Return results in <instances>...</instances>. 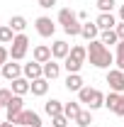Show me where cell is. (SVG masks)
Here are the masks:
<instances>
[{
  "label": "cell",
  "instance_id": "obj_1",
  "mask_svg": "<svg viewBox=\"0 0 124 127\" xmlns=\"http://www.w3.org/2000/svg\"><path fill=\"white\" fill-rule=\"evenodd\" d=\"M88 59H90V64H93L95 68H109L114 64V56L109 54V49L100 39L88 42Z\"/></svg>",
  "mask_w": 124,
  "mask_h": 127
},
{
  "label": "cell",
  "instance_id": "obj_2",
  "mask_svg": "<svg viewBox=\"0 0 124 127\" xmlns=\"http://www.w3.org/2000/svg\"><path fill=\"white\" fill-rule=\"evenodd\" d=\"M59 25H61L63 32L71 34V37H78V34H80V27H83V22L78 20V12H73L71 7H61V10H59Z\"/></svg>",
  "mask_w": 124,
  "mask_h": 127
},
{
  "label": "cell",
  "instance_id": "obj_3",
  "mask_svg": "<svg viewBox=\"0 0 124 127\" xmlns=\"http://www.w3.org/2000/svg\"><path fill=\"white\" fill-rule=\"evenodd\" d=\"M85 59H88V47H71V54L63 59V68L68 73H80Z\"/></svg>",
  "mask_w": 124,
  "mask_h": 127
},
{
  "label": "cell",
  "instance_id": "obj_4",
  "mask_svg": "<svg viewBox=\"0 0 124 127\" xmlns=\"http://www.w3.org/2000/svg\"><path fill=\"white\" fill-rule=\"evenodd\" d=\"M27 51H29V39H27V34L22 32V34H15V39H12V44H10V59L12 61H22L24 56H27Z\"/></svg>",
  "mask_w": 124,
  "mask_h": 127
},
{
  "label": "cell",
  "instance_id": "obj_5",
  "mask_svg": "<svg viewBox=\"0 0 124 127\" xmlns=\"http://www.w3.org/2000/svg\"><path fill=\"white\" fill-rule=\"evenodd\" d=\"M107 83H109V91L114 93H124V71L119 68H107Z\"/></svg>",
  "mask_w": 124,
  "mask_h": 127
},
{
  "label": "cell",
  "instance_id": "obj_6",
  "mask_svg": "<svg viewBox=\"0 0 124 127\" xmlns=\"http://www.w3.org/2000/svg\"><path fill=\"white\" fill-rule=\"evenodd\" d=\"M5 110H7V120H10V122H17L20 112L24 110V100H22V95H12Z\"/></svg>",
  "mask_w": 124,
  "mask_h": 127
},
{
  "label": "cell",
  "instance_id": "obj_7",
  "mask_svg": "<svg viewBox=\"0 0 124 127\" xmlns=\"http://www.w3.org/2000/svg\"><path fill=\"white\" fill-rule=\"evenodd\" d=\"M15 125H22V127H41V117H39V112H34V110H22Z\"/></svg>",
  "mask_w": 124,
  "mask_h": 127
},
{
  "label": "cell",
  "instance_id": "obj_8",
  "mask_svg": "<svg viewBox=\"0 0 124 127\" xmlns=\"http://www.w3.org/2000/svg\"><path fill=\"white\" fill-rule=\"evenodd\" d=\"M0 76L5 81H15L22 76V64H17V61H7L2 68H0Z\"/></svg>",
  "mask_w": 124,
  "mask_h": 127
},
{
  "label": "cell",
  "instance_id": "obj_9",
  "mask_svg": "<svg viewBox=\"0 0 124 127\" xmlns=\"http://www.w3.org/2000/svg\"><path fill=\"white\" fill-rule=\"evenodd\" d=\"M34 27H37V32L41 37H54V32H56V25L51 22V17H37Z\"/></svg>",
  "mask_w": 124,
  "mask_h": 127
},
{
  "label": "cell",
  "instance_id": "obj_10",
  "mask_svg": "<svg viewBox=\"0 0 124 127\" xmlns=\"http://www.w3.org/2000/svg\"><path fill=\"white\" fill-rule=\"evenodd\" d=\"M68 54H71V44H68L66 39H56V42L51 44V56H54L56 61H63Z\"/></svg>",
  "mask_w": 124,
  "mask_h": 127
},
{
  "label": "cell",
  "instance_id": "obj_11",
  "mask_svg": "<svg viewBox=\"0 0 124 127\" xmlns=\"http://www.w3.org/2000/svg\"><path fill=\"white\" fill-rule=\"evenodd\" d=\"M22 76H24V78H29V81L41 78V76H44V64H37V61L24 64V66H22Z\"/></svg>",
  "mask_w": 124,
  "mask_h": 127
},
{
  "label": "cell",
  "instance_id": "obj_12",
  "mask_svg": "<svg viewBox=\"0 0 124 127\" xmlns=\"http://www.w3.org/2000/svg\"><path fill=\"white\" fill-rule=\"evenodd\" d=\"M32 59L37 64H46L51 61L54 56H51V47H46V44H37V47L32 49Z\"/></svg>",
  "mask_w": 124,
  "mask_h": 127
},
{
  "label": "cell",
  "instance_id": "obj_13",
  "mask_svg": "<svg viewBox=\"0 0 124 127\" xmlns=\"http://www.w3.org/2000/svg\"><path fill=\"white\" fill-rule=\"evenodd\" d=\"M63 86H66V91H68V93H80V88L85 86V81H83L80 73H68Z\"/></svg>",
  "mask_w": 124,
  "mask_h": 127
},
{
  "label": "cell",
  "instance_id": "obj_14",
  "mask_svg": "<svg viewBox=\"0 0 124 127\" xmlns=\"http://www.w3.org/2000/svg\"><path fill=\"white\" fill-rule=\"evenodd\" d=\"M95 25L100 27V32L114 30V27H117V17L112 15V12H100V15H97V20H95Z\"/></svg>",
  "mask_w": 124,
  "mask_h": 127
},
{
  "label": "cell",
  "instance_id": "obj_15",
  "mask_svg": "<svg viewBox=\"0 0 124 127\" xmlns=\"http://www.w3.org/2000/svg\"><path fill=\"white\" fill-rule=\"evenodd\" d=\"M29 93L37 95V98L46 95V93H49V78H44V76H41V78H34V81L29 83Z\"/></svg>",
  "mask_w": 124,
  "mask_h": 127
},
{
  "label": "cell",
  "instance_id": "obj_16",
  "mask_svg": "<svg viewBox=\"0 0 124 127\" xmlns=\"http://www.w3.org/2000/svg\"><path fill=\"white\" fill-rule=\"evenodd\" d=\"M80 37H83L85 42L100 39V27H97L95 22H83V27H80Z\"/></svg>",
  "mask_w": 124,
  "mask_h": 127
},
{
  "label": "cell",
  "instance_id": "obj_17",
  "mask_svg": "<svg viewBox=\"0 0 124 127\" xmlns=\"http://www.w3.org/2000/svg\"><path fill=\"white\" fill-rule=\"evenodd\" d=\"M29 83H32L29 78L20 76V78H15V81H12V88H10V91H12L15 95H27V93H29Z\"/></svg>",
  "mask_w": 124,
  "mask_h": 127
},
{
  "label": "cell",
  "instance_id": "obj_18",
  "mask_svg": "<svg viewBox=\"0 0 124 127\" xmlns=\"http://www.w3.org/2000/svg\"><path fill=\"white\" fill-rule=\"evenodd\" d=\"M59 76H61V64H56V59H51V61L44 64V78L54 81V78H59Z\"/></svg>",
  "mask_w": 124,
  "mask_h": 127
},
{
  "label": "cell",
  "instance_id": "obj_19",
  "mask_svg": "<svg viewBox=\"0 0 124 127\" xmlns=\"http://www.w3.org/2000/svg\"><path fill=\"white\" fill-rule=\"evenodd\" d=\"M44 110H46V115H49V117H56V115H63V103H61V100H56V98H51V100H46Z\"/></svg>",
  "mask_w": 124,
  "mask_h": 127
},
{
  "label": "cell",
  "instance_id": "obj_20",
  "mask_svg": "<svg viewBox=\"0 0 124 127\" xmlns=\"http://www.w3.org/2000/svg\"><path fill=\"white\" fill-rule=\"evenodd\" d=\"M7 25L12 27V32H15V34H22V32L27 30V20H24L22 15H12V17H10V22H7Z\"/></svg>",
  "mask_w": 124,
  "mask_h": 127
},
{
  "label": "cell",
  "instance_id": "obj_21",
  "mask_svg": "<svg viewBox=\"0 0 124 127\" xmlns=\"http://www.w3.org/2000/svg\"><path fill=\"white\" fill-rule=\"evenodd\" d=\"M100 42L109 49L112 44H119V37H117V32H114V30H105V32H100Z\"/></svg>",
  "mask_w": 124,
  "mask_h": 127
},
{
  "label": "cell",
  "instance_id": "obj_22",
  "mask_svg": "<svg viewBox=\"0 0 124 127\" xmlns=\"http://www.w3.org/2000/svg\"><path fill=\"white\" fill-rule=\"evenodd\" d=\"M80 103H63V115L68 117V120H76L78 115H80Z\"/></svg>",
  "mask_w": 124,
  "mask_h": 127
},
{
  "label": "cell",
  "instance_id": "obj_23",
  "mask_svg": "<svg viewBox=\"0 0 124 127\" xmlns=\"http://www.w3.org/2000/svg\"><path fill=\"white\" fill-rule=\"evenodd\" d=\"M73 122H76L78 127H88L93 122V110H90V108H88V110H80V115H78Z\"/></svg>",
  "mask_w": 124,
  "mask_h": 127
},
{
  "label": "cell",
  "instance_id": "obj_24",
  "mask_svg": "<svg viewBox=\"0 0 124 127\" xmlns=\"http://www.w3.org/2000/svg\"><path fill=\"white\" fill-rule=\"evenodd\" d=\"M12 39H15V32L10 25H2L0 27V44H12Z\"/></svg>",
  "mask_w": 124,
  "mask_h": 127
},
{
  "label": "cell",
  "instance_id": "obj_25",
  "mask_svg": "<svg viewBox=\"0 0 124 127\" xmlns=\"http://www.w3.org/2000/svg\"><path fill=\"white\" fill-rule=\"evenodd\" d=\"M88 108H90V110H97V108H105V95L100 93L97 88H95V93H93V98H90V103H88Z\"/></svg>",
  "mask_w": 124,
  "mask_h": 127
},
{
  "label": "cell",
  "instance_id": "obj_26",
  "mask_svg": "<svg viewBox=\"0 0 124 127\" xmlns=\"http://www.w3.org/2000/svg\"><path fill=\"white\" fill-rule=\"evenodd\" d=\"M93 93H95V88H90V86H83L80 88V93H78V103H90V98H93Z\"/></svg>",
  "mask_w": 124,
  "mask_h": 127
},
{
  "label": "cell",
  "instance_id": "obj_27",
  "mask_svg": "<svg viewBox=\"0 0 124 127\" xmlns=\"http://www.w3.org/2000/svg\"><path fill=\"white\" fill-rule=\"evenodd\" d=\"M119 95L122 93H114V91H109V95H105V108H107V110H114V108H117Z\"/></svg>",
  "mask_w": 124,
  "mask_h": 127
},
{
  "label": "cell",
  "instance_id": "obj_28",
  "mask_svg": "<svg viewBox=\"0 0 124 127\" xmlns=\"http://www.w3.org/2000/svg\"><path fill=\"white\" fill-rule=\"evenodd\" d=\"M114 64H117V68L124 71V42L117 44V56H114Z\"/></svg>",
  "mask_w": 124,
  "mask_h": 127
},
{
  "label": "cell",
  "instance_id": "obj_29",
  "mask_svg": "<svg viewBox=\"0 0 124 127\" xmlns=\"http://www.w3.org/2000/svg\"><path fill=\"white\" fill-rule=\"evenodd\" d=\"M95 5H97V10H100V12H112L117 2H114V0H97Z\"/></svg>",
  "mask_w": 124,
  "mask_h": 127
},
{
  "label": "cell",
  "instance_id": "obj_30",
  "mask_svg": "<svg viewBox=\"0 0 124 127\" xmlns=\"http://www.w3.org/2000/svg\"><path fill=\"white\" fill-rule=\"evenodd\" d=\"M12 91H7V88H0V110L2 108H7V103H10V98H12Z\"/></svg>",
  "mask_w": 124,
  "mask_h": 127
},
{
  "label": "cell",
  "instance_id": "obj_31",
  "mask_svg": "<svg viewBox=\"0 0 124 127\" xmlns=\"http://www.w3.org/2000/svg\"><path fill=\"white\" fill-rule=\"evenodd\" d=\"M51 122H54L51 127H66L68 122H71V120H68L66 115H56V117H51Z\"/></svg>",
  "mask_w": 124,
  "mask_h": 127
},
{
  "label": "cell",
  "instance_id": "obj_32",
  "mask_svg": "<svg viewBox=\"0 0 124 127\" xmlns=\"http://www.w3.org/2000/svg\"><path fill=\"white\" fill-rule=\"evenodd\" d=\"M7 61H10V49L0 44V68H2V66H5Z\"/></svg>",
  "mask_w": 124,
  "mask_h": 127
},
{
  "label": "cell",
  "instance_id": "obj_33",
  "mask_svg": "<svg viewBox=\"0 0 124 127\" xmlns=\"http://www.w3.org/2000/svg\"><path fill=\"white\" fill-rule=\"evenodd\" d=\"M112 112H114V115H119V117H124V93L119 95V103H117V108H114Z\"/></svg>",
  "mask_w": 124,
  "mask_h": 127
},
{
  "label": "cell",
  "instance_id": "obj_34",
  "mask_svg": "<svg viewBox=\"0 0 124 127\" xmlns=\"http://www.w3.org/2000/svg\"><path fill=\"white\" fill-rule=\"evenodd\" d=\"M114 32H117L119 42H124V22H117V27H114Z\"/></svg>",
  "mask_w": 124,
  "mask_h": 127
},
{
  "label": "cell",
  "instance_id": "obj_35",
  "mask_svg": "<svg viewBox=\"0 0 124 127\" xmlns=\"http://www.w3.org/2000/svg\"><path fill=\"white\" fill-rule=\"evenodd\" d=\"M37 2H39V7H54V5H56V0H37Z\"/></svg>",
  "mask_w": 124,
  "mask_h": 127
},
{
  "label": "cell",
  "instance_id": "obj_36",
  "mask_svg": "<svg viewBox=\"0 0 124 127\" xmlns=\"http://www.w3.org/2000/svg\"><path fill=\"white\" fill-rule=\"evenodd\" d=\"M78 20H80V22H88V12H85V10H80V12H78Z\"/></svg>",
  "mask_w": 124,
  "mask_h": 127
},
{
  "label": "cell",
  "instance_id": "obj_37",
  "mask_svg": "<svg viewBox=\"0 0 124 127\" xmlns=\"http://www.w3.org/2000/svg\"><path fill=\"white\" fill-rule=\"evenodd\" d=\"M119 22H124V5H119Z\"/></svg>",
  "mask_w": 124,
  "mask_h": 127
},
{
  "label": "cell",
  "instance_id": "obj_38",
  "mask_svg": "<svg viewBox=\"0 0 124 127\" xmlns=\"http://www.w3.org/2000/svg\"><path fill=\"white\" fill-rule=\"evenodd\" d=\"M0 127H15V122H10V120H5V122H2Z\"/></svg>",
  "mask_w": 124,
  "mask_h": 127
},
{
  "label": "cell",
  "instance_id": "obj_39",
  "mask_svg": "<svg viewBox=\"0 0 124 127\" xmlns=\"http://www.w3.org/2000/svg\"><path fill=\"white\" fill-rule=\"evenodd\" d=\"M0 125H2V120H0Z\"/></svg>",
  "mask_w": 124,
  "mask_h": 127
},
{
  "label": "cell",
  "instance_id": "obj_40",
  "mask_svg": "<svg viewBox=\"0 0 124 127\" xmlns=\"http://www.w3.org/2000/svg\"><path fill=\"white\" fill-rule=\"evenodd\" d=\"M0 81H2V76H0Z\"/></svg>",
  "mask_w": 124,
  "mask_h": 127
}]
</instances>
